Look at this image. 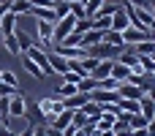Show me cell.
I'll return each instance as SVG.
<instances>
[{
    "label": "cell",
    "instance_id": "cell-1",
    "mask_svg": "<svg viewBox=\"0 0 155 136\" xmlns=\"http://www.w3.org/2000/svg\"><path fill=\"white\" fill-rule=\"evenodd\" d=\"M120 52H123L120 46H112L106 41H98V44L87 46V57H93V60H117Z\"/></svg>",
    "mask_w": 155,
    "mask_h": 136
},
{
    "label": "cell",
    "instance_id": "cell-2",
    "mask_svg": "<svg viewBox=\"0 0 155 136\" xmlns=\"http://www.w3.org/2000/svg\"><path fill=\"white\" fill-rule=\"evenodd\" d=\"M74 25H76V16L74 14H68V16H63V19H57L54 22V27H52V44H60L68 33H74Z\"/></svg>",
    "mask_w": 155,
    "mask_h": 136
},
{
    "label": "cell",
    "instance_id": "cell-3",
    "mask_svg": "<svg viewBox=\"0 0 155 136\" xmlns=\"http://www.w3.org/2000/svg\"><path fill=\"white\" fill-rule=\"evenodd\" d=\"M38 106H41V109H44V114H46V125L52 123V117H54V114H60V112L65 109V104H63V98H60L57 93H54V95L41 98V101H38Z\"/></svg>",
    "mask_w": 155,
    "mask_h": 136
},
{
    "label": "cell",
    "instance_id": "cell-4",
    "mask_svg": "<svg viewBox=\"0 0 155 136\" xmlns=\"http://www.w3.org/2000/svg\"><path fill=\"white\" fill-rule=\"evenodd\" d=\"M22 120H27V123H33V125H46L44 109H41L35 101H27V98H25V114H22Z\"/></svg>",
    "mask_w": 155,
    "mask_h": 136
},
{
    "label": "cell",
    "instance_id": "cell-5",
    "mask_svg": "<svg viewBox=\"0 0 155 136\" xmlns=\"http://www.w3.org/2000/svg\"><path fill=\"white\" fill-rule=\"evenodd\" d=\"M49 52H57L63 55L65 60H76V57H87V49L84 46H68V44H52Z\"/></svg>",
    "mask_w": 155,
    "mask_h": 136
},
{
    "label": "cell",
    "instance_id": "cell-6",
    "mask_svg": "<svg viewBox=\"0 0 155 136\" xmlns=\"http://www.w3.org/2000/svg\"><path fill=\"white\" fill-rule=\"evenodd\" d=\"M150 38H155L153 30H139V27H125L123 30V41L125 44H139V41H150Z\"/></svg>",
    "mask_w": 155,
    "mask_h": 136
},
{
    "label": "cell",
    "instance_id": "cell-7",
    "mask_svg": "<svg viewBox=\"0 0 155 136\" xmlns=\"http://www.w3.org/2000/svg\"><path fill=\"white\" fill-rule=\"evenodd\" d=\"M117 98H120L117 90H101V87L90 90V101H95V104H114Z\"/></svg>",
    "mask_w": 155,
    "mask_h": 136
},
{
    "label": "cell",
    "instance_id": "cell-8",
    "mask_svg": "<svg viewBox=\"0 0 155 136\" xmlns=\"http://www.w3.org/2000/svg\"><path fill=\"white\" fill-rule=\"evenodd\" d=\"M117 95H120V98H134V101H139L144 93H142L134 82H120V85H117Z\"/></svg>",
    "mask_w": 155,
    "mask_h": 136
},
{
    "label": "cell",
    "instance_id": "cell-9",
    "mask_svg": "<svg viewBox=\"0 0 155 136\" xmlns=\"http://www.w3.org/2000/svg\"><path fill=\"white\" fill-rule=\"evenodd\" d=\"M8 114H11L14 120H19V117L25 114V95H22V93L8 98Z\"/></svg>",
    "mask_w": 155,
    "mask_h": 136
},
{
    "label": "cell",
    "instance_id": "cell-10",
    "mask_svg": "<svg viewBox=\"0 0 155 136\" xmlns=\"http://www.w3.org/2000/svg\"><path fill=\"white\" fill-rule=\"evenodd\" d=\"M22 68H25V71H27L30 76H35V79H44V76H46V74H44V68H41V65H38L35 60H30V57H27L25 52H22Z\"/></svg>",
    "mask_w": 155,
    "mask_h": 136
},
{
    "label": "cell",
    "instance_id": "cell-11",
    "mask_svg": "<svg viewBox=\"0 0 155 136\" xmlns=\"http://www.w3.org/2000/svg\"><path fill=\"white\" fill-rule=\"evenodd\" d=\"M90 101V93H74V95H68V98H63V104H65V109H82L84 104Z\"/></svg>",
    "mask_w": 155,
    "mask_h": 136
},
{
    "label": "cell",
    "instance_id": "cell-12",
    "mask_svg": "<svg viewBox=\"0 0 155 136\" xmlns=\"http://www.w3.org/2000/svg\"><path fill=\"white\" fill-rule=\"evenodd\" d=\"M16 22H19V16L11 14V11H5V14L0 16V33H3V35L14 33V30H16Z\"/></svg>",
    "mask_w": 155,
    "mask_h": 136
},
{
    "label": "cell",
    "instance_id": "cell-13",
    "mask_svg": "<svg viewBox=\"0 0 155 136\" xmlns=\"http://www.w3.org/2000/svg\"><path fill=\"white\" fill-rule=\"evenodd\" d=\"M49 65H52V71L60 74V76L68 71V60H65L63 55H57V52H49Z\"/></svg>",
    "mask_w": 155,
    "mask_h": 136
},
{
    "label": "cell",
    "instance_id": "cell-14",
    "mask_svg": "<svg viewBox=\"0 0 155 136\" xmlns=\"http://www.w3.org/2000/svg\"><path fill=\"white\" fill-rule=\"evenodd\" d=\"M139 114H144L147 120H150V117H155V101L147 95V93L139 98Z\"/></svg>",
    "mask_w": 155,
    "mask_h": 136
},
{
    "label": "cell",
    "instance_id": "cell-15",
    "mask_svg": "<svg viewBox=\"0 0 155 136\" xmlns=\"http://www.w3.org/2000/svg\"><path fill=\"white\" fill-rule=\"evenodd\" d=\"M109 74H112V60H98L93 65V71H90V76H95V79H104Z\"/></svg>",
    "mask_w": 155,
    "mask_h": 136
},
{
    "label": "cell",
    "instance_id": "cell-16",
    "mask_svg": "<svg viewBox=\"0 0 155 136\" xmlns=\"http://www.w3.org/2000/svg\"><path fill=\"white\" fill-rule=\"evenodd\" d=\"M128 25H131V19H128V14H125L123 8H120L117 14H112V30H120V33H123Z\"/></svg>",
    "mask_w": 155,
    "mask_h": 136
},
{
    "label": "cell",
    "instance_id": "cell-17",
    "mask_svg": "<svg viewBox=\"0 0 155 136\" xmlns=\"http://www.w3.org/2000/svg\"><path fill=\"white\" fill-rule=\"evenodd\" d=\"M98 41H104V30H87V33H82V46L87 49V46H93V44H98Z\"/></svg>",
    "mask_w": 155,
    "mask_h": 136
},
{
    "label": "cell",
    "instance_id": "cell-18",
    "mask_svg": "<svg viewBox=\"0 0 155 136\" xmlns=\"http://www.w3.org/2000/svg\"><path fill=\"white\" fill-rule=\"evenodd\" d=\"M112 76H114L117 82H125V79L131 76V68H128V65H123L120 60H112Z\"/></svg>",
    "mask_w": 155,
    "mask_h": 136
},
{
    "label": "cell",
    "instance_id": "cell-19",
    "mask_svg": "<svg viewBox=\"0 0 155 136\" xmlns=\"http://www.w3.org/2000/svg\"><path fill=\"white\" fill-rule=\"evenodd\" d=\"M104 41H106V44H112V46H120V49L125 46L123 33H120V30H112V27H109V30H104Z\"/></svg>",
    "mask_w": 155,
    "mask_h": 136
},
{
    "label": "cell",
    "instance_id": "cell-20",
    "mask_svg": "<svg viewBox=\"0 0 155 136\" xmlns=\"http://www.w3.org/2000/svg\"><path fill=\"white\" fill-rule=\"evenodd\" d=\"M95 87H98V79H95V76H90V74H87V76H82V79H79V85H76V90H79V93H90V90H95Z\"/></svg>",
    "mask_w": 155,
    "mask_h": 136
},
{
    "label": "cell",
    "instance_id": "cell-21",
    "mask_svg": "<svg viewBox=\"0 0 155 136\" xmlns=\"http://www.w3.org/2000/svg\"><path fill=\"white\" fill-rule=\"evenodd\" d=\"M3 46H5L11 55H22V49H19V41H16V35H14V33L3 35Z\"/></svg>",
    "mask_w": 155,
    "mask_h": 136
},
{
    "label": "cell",
    "instance_id": "cell-22",
    "mask_svg": "<svg viewBox=\"0 0 155 136\" xmlns=\"http://www.w3.org/2000/svg\"><path fill=\"white\" fill-rule=\"evenodd\" d=\"M8 11H11V14H16V16H22V14H30V3H27V0H11Z\"/></svg>",
    "mask_w": 155,
    "mask_h": 136
},
{
    "label": "cell",
    "instance_id": "cell-23",
    "mask_svg": "<svg viewBox=\"0 0 155 136\" xmlns=\"http://www.w3.org/2000/svg\"><path fill=\"white\" fill-rule=\"evenodd\" d=\"M90 19H93V27H95V30H109V27H112V16L95 14V16H90Z\"/></svg>",
    "mask_w": 155,
    "mask_h": 136
},
{
    "label": "cell",
    "instance_id": "cell-24",
    "mask_svg": "<svg viewBox=\"0 0 155 136\" xmlns=\"http://www.w3.org/2000/svg\"><path fill=\"white\" fill-rule=\"evenodd\" d=\"M82 112H84V114H87V117H93V120H98V117H101V112H104V109H101V104H95V101H87V104H84V106H82Z\"/></svg>",
    "mask_w": 155,
    "mask_h": 136
},
{
    "label": "cell",
    "instance_id": "cell-25",
    "mask_svg": "<svg viewBox=\"0 0 155 136\" xmlns=\"http://www.w3.org/2000/svg\"><path fill=\"white\" fill-rule=\"evenodd\" d=\"M52 8H54V16H57V19H63V16H68V14H71V5H68V0H57Z\"/></svg>",
    "mask_w": 155,
    "mask_h": 136
},
{
    "label": "cell",
    "instance_id": "cell-26",
    "mask_svg": "<svg viewBox=\"0 0 155 136\" xmlns=\"http://www.w3.org/2000/svg\"><path fill=\"white\" fill-rule=\"evenodd\" d=\"M136 57H139V65H142L147 74H153V71H155V57H153V55H136Z\"/></svg>",
    "mask_w": 155,
    "mask_h": 136
},
{
    "label": "cell",
    "instance_id": "cell-27",
    "mask_svg": "<svg viewBox=\"0 0 155 136\" xmlns=\"http://www.w3.org/2000/svg\"><path fill=\"white\" fill-rule=\"evenodd\" d=\"M68 71H74V74H79V76H87V68H84V63H82V57H76V60H68Z\"/></svg>",
    "mask_w": 155,
    "mask_h": 136
},
{
    "label": "cell",
    "instance_id": "cell-28",
    "mask_svg": "<svg viewBox=\"0 0 155 136\" xmlns=\"http://www.w3.org/2000/svg\"><path fill=\"white\" fill-rule=\"evenodd\" d=\"M74 93H79L74 82H63V85L57 87V95H60V98H68V95H74Z\"/></svg>",
    "mask_w": 155,
    "mask_h": 136
},
{
    "label": "cell",
    "instance_id": "cell-29",
    "mask_svg": "<svg viewBox=\"0 0 155 136\" xmlns=\"http://www.w3.org/2000/svg\"><path fill=\"white\" fill-rule=\"evenodd\" d=\"M68 5H71V14L76 19H84V0H71Z\"/></svg>",
    "mask_w": 155,
    "mask_h": 136
},
{
    "label": "cell",
    "instance_id": "cell-30",
    "mask_svg": "<svg viewBox=\"0 0 155 136\" xmlns=\"http://www.w3.org/2000/svg\"><path fill=\"white\" fill-rule=\"evenodd\" d=\"M74 30H76V33H87V30H93V19H90V16H84V19H76Z\"/></svg>",
    "mask_w": 155,
    "mask_h": 136
},
{
    "label": "cell",
    "instance_id": "cell-31",
    "mask_svg": "<svg viewBox=\"0 0 155 136\" xmlns=\"http://www.w3.org/2000/svg\"><path fill=\"white\" fill-rule=\"evenodd\" d=\"M14 35H16V41H19V49H22V52H25V49L33 44V41H30V35H27L25 30H14Z\"/></svg>",
    "mask_w": 155,
    "mask_h": 136
},
{
    "label": "cell",
    "instance_id": "cell-32",
    "mask_svg": "<svg viewBox=\"0 0 155 136\" xmlns=\"http://www.w3.org/2000/svg\"><path fill=\"white\" fill-rule=\"evenodd\" d=\"M60 44H68V46H82V33H76V30H74V33H68Z\"/></svg>",
    "mask_w": 155,
    "mask_h": 136
},
{
    "label": "cell",
    "instance_id": "cell-33",
    "mask_svg": "<svg viewBox=\"0 0 155 136\" xmlns=\"http://www.w3.org/2000/svg\"><path fill=\"white\" fill-rule=\"evenodd\" d=\"M19 93H22L19 87H14V85H5V82H0V95L11 98V95H19Z\"/></svg>",
    "mask_w": 155,
    "mask_h": 136
},
{
    "label": "cell",
    "instance_id": "cell-34",
    "mask_svg": "<svg viewBox=\"0 0 155 136\" xmlns=\"http://www.w3.org/2000/svg\"><path fill=\"white\" fill-rule=\"evenodd\" d=\"M3 82H5V85L19 87V82H16V74H14V71H3Z\"/></svg>",
    "mask_w": 155,
    "mask_h": 136
},
{
    "label": "cell",
    "instance_id": "cell-35",
    "mask_svg": "<svg viewBox=\"0 0 155 136\" xmlns=\"http://www.w3.org/2000/svg\"><path fill=\"white\" fill-rule=\"evenodd\" d=\"M33 128H35V125H33V123H27L22 131H16V134H11V136H33Z\"/></svg>",
    "mask_w": 155,
    "mask_h": 136
},
{
    "label": "cell",
    "instance_id": "cell-36",
    "mask_svg": "<svg viewBox=\"0 0 155 136\" xmlns=\"http://www.w3.org/2000/svg\"><path fill=\"white\" fill-rule=\"evenodd\" d=\"M125 3H131V5H136V8H147V0H125Z\"/></svg>",
    "mask_w": 155,
    "mask_h": 136
},
{
    "label": "cell",
    "instance_id": "cell-37",
    "mask_svg": "<svg viewBox=\"0 0 155 136\" xmlns=\"http://www.w3.org/2000/svg\"><path fill=\"white\" fill-rule=\"evenodd\" d=\"M95 136H114V131H112V128H98Z\"/></svg>",
    "mask_w": 155,
    "mask_h": 136
},
{
    "label": "cell",
    "instance_id": "cell-38",
    "mask_svg": "<svg viewBox=\"0 0 155 136\" xmlns=\"http://www.w3.org/2000/svg\"><path fill=\"white\" fill-rule=\"evenodd\" d=\"M46 136H63V131H57V128L49 125V128H46Z\"/></svg>",
    "mask_w": 155,
    "mask_h": 136
},
{
    "label": "cell",
    "instance_id": "cell-39",
    "mask_svg": "<svg viewBox=\"0 0 155 136\" xmlns=\"http://www.w3.org/2000/svg\"><path fill=\"white\" fill-rule=\"evenodd\" d=\"M147 131H150V136H155V117H150V123H147Z\"/></svg>",
    "mask_w": 155,
    "mask_h": 136
},
{
    "label": "cell",
    "instance_id": "cell-40",
    "mask_svg": "<svg viewBox=\"0 0 155 136\" xmlns=\"http://www.w3.org/2000/svg\"><path fill=\"white\" fill-rule=\"evenodd\" d=\"M0 136H11V128H5V125H0Z\"/></svg>",
    "mask_w": 155,
    "mask_h": 136
},
{
    "label": "cell",
    "instance_id": "cell-41",
    "mask_svg": "<svg viewBox=\"0 0 155 136\" xmlns=\"http://www.w3.org/2000/svg\"><path fill=\"white\" fill-rule=\"evenodd\" d=\"M147 95H150V98H153V101H155V85H153V87H150V90H147Z\"/></svg>",
    "mask_w": 155,
    "mask_h": 136
},
{
    "label": "cell",
    "instance_id": "cell-42",
    "mask_svg": "<svg viewBox=\"0 0 155 136\" xmlns=\"http://www.w3.org/2000/svg\"><path fill=\"white\" fill-rule=\"evenodd\" d=\"M150 30H153V33H155V19H153V22H150Z\"/></svg>",
    "mask_w": 155,
    "mask_h": 136
},
{
    "label": "cell",
    "instance_id": "cell-43",
    "mask_svg": "<svg viewBox=\"0 0 155 136\" xmlns=\"http://www.w3.org/2000/svg\"><path fill=\"white\" fill-rule=\"evenodd\" d=\"M0 46H3V33H0Z\"/></svg>",
    "mask_w": 155,
    "mask_h": 136
},
{
    "label": "cell",
    "instance_id": "cell-44",
    "mask_svg": "<svg viewBox=\"0 0 155 136\" xmlns=\"http://www.w3.org/2000/svg\"><path fill=\"white\" fill-rule=\"evenodd\" d=\"M0 82H3V71H0Z\"/></svg>",
    "mask_w": 155,
    "mask_h": 136
},
{
    "label": "cell",
    "instance_id": "cell-45",
    "mask_svg": "<svg viewBox=\"0 0 155 136\" xmlns=\"http://www.w3.org/2000/svg\"><path fill=\"white\" fill-rule=\"evenodd\" d=\"M153 79H155V71H153Z\"/></svg>",
    "mask_w": 155,
    "mask_h": 136
},
{
    "label": "cell",
    "instance_id": "cell-46",
    "mask_svg": "<svg viewBox=\"0 0 155 136\" xmlns=\"http://www.w3.org/2000/svg\"><path fill=\"white\" fill-rule=\"evenodd\" d=\"M68 3H71V0H68Z\"/></svg>",
    "mask_w": 155,
    "mask_h": 136
}]
</instances>
